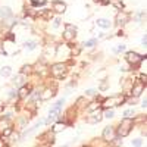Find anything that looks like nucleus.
Wrapping results in <instances>:
<instances>
[{
  "mask_svg": "<svg viewBox=\"0 0 147 147\" xmlns=\"http://www.w3.org/2000/svg\"><path fill=\"white\" fill-rule=\"evenodd\" d=\"M143 90H144L143 82H137V84L131 88V96H132V97H138V96L143 93Z\"/></svg>",
  "mask_w": 147,
  "mask_h": 147,
  "instance_id": "nucleus-9",
  "label": "nucleus"
},
{
  "mask_svg": "<svg viewBox=\"0 0 147 147\" xmlns=\"http://www.w3.org/2000/svg\"><path fill=\"white\" fill-rule=\"evenodd\" d=\"M55 94H56V91H53V90H50V88H46V90L40 94V100L46 102V100H49V99H52Z\"/></svg>",
  "mask_w": 147,
  "mask_h": 147,
  "instance_id": "nucleus-10",
  "label": "nucleus"
},
{
  "mask_svg": "<svg viewBox=\"0 0 147 147\" xmlns=\"http://www.w3.org/2000/svg\"><path fill=\"white\" fill-rule=\"evenodd\" d=\"M141 106H143V107H144V109H146V106H147V100H146V99H144V102H143V103H141Z\"/></svg>",
  "mask_w": 147,
  "mask_h": 147,
  "instance_id": "nucleus-32",
  "label": "nucleus"
},
{
  "mask_svg": "<svg viewBox=\"0 0 147 147\" xmlns=\"http://www.w3.org/2000/svg\"><path fill=\"white\" fill-rule=\"evenodd\" d=\"M57 116H59V115H49V118L44 121V124H50V122H53V121H55Z\"/></svg>",
  "mask_w": 147,
  "mask_h": 147,
  "instance_id": "nucleus-23",
  "label": "nucleus"
},
{
  "mask_svg": "<svg viewBox=\"0 0 147 147\" xmlns=\"http://www.w3.org/2000/svg\"><path fill=\"white\" fill-rule=\"evenodd\" d=\"M66 127H65V124H63V122H57V124H55L53 125V128H52V131L56 134V132H60V131H63Z\"/></svg>",
  "mask_w": 147,
  "mask_h": 147,
  "instance_id": "nucleus-15",
  "label": "nucleus"
},
{
  "mask_svg": "<svg viewBox=\"0 0 147 147\" xmlns=\"http://www.w3.org/2000/svg\"><path fill=\"white\" fill-rule=\"evenodd\" d=\"M30 93H31V91H30V88H27V87H21V90H19L18 96L21 97V99H25V97H27Z\"/></svg>",
  "mask_w": 147,
  "mask_h": 147,
  "instance_id": "nucleus-16",
  "label": "nucleus"
},
{
  "mask_svg": "<svg viewBox=\"0 0 147 147\" xmlns=\"http://www.w3.org/2000/svg\"><path fill=\"white\" fill-rule=\"evenodd\" d=\"M59 24H60L59 19H55V22H53V28H57V27H59Z\"/></svg>",
  "mask_w": 147,
  "mask_h": 147,
  "instance_id": "nucleus-30",
  "label": "nucleus"
},
{
  "mask_svg": "<svg viewBox=\"0 0 147 147\" xmlns=\"http://www.w3.org/2000/svg\"><path fill=\"white\" fill-rule=\"evenodd\" d=\"M127 60L131 63V65H138L141 60H143V56L136 53V52H128L127 53Z\"/></svg>",
  "mask_w": 147,
  "mask_h": 147,
  "instance_id": "nucleus-4",
  "label": "nucleus"
},
{
  "mask_svg": "<svg viewBox=\"0 0 147 147\" xmlns=\"http://www.w3.org/2000/svg\"><path fill=\"white\" fill-rule=\"evenodd\" d=\"M53 9L56 10V12H59V13H62V12H65V9H66V5L63 3V2H53Z\"/></svg>",
  "mask_w": 147,
  "mask_h": 147,
  "instance_id": "nucleus-12",
  "label": "nucleus"
},
{
  "mask_svg": "<svg viewBox=\"0 0 147 147\" xmlns=\"http://www.w3.org/2000/svg\"><path fill=\"white\" fill-rule=\"evenodd\" d=\"M43 147H49V146H43Z\"/></svg>",
  "mask_w": 147,
  "mask_h": 147,
  "instance_id": "nucleus-35",
  "label": "nucleus"
},
{
  "mask_svg": "<svg viewBox=\"0 0 147 147\" xmlns=\"http://www.w3.org/2000/svg\"><path fill=\"white\" fill-rule=\"evenodd\" d=\"M102 2H103V3H107V2H109V0H102Z\"/></svg>",
  "mask_w": 147,
  "mask_h": 147,
  "instance_id": "nucleus-34",
  "label": "nucleus"
},
{
  "mask_svg": "<svg viewBox=\"0 0 147 147\" xmlns=\"http://www.w3.org/2000/svg\"><path fill=\"white\" fill-rule=\"evenodd\" d=\"M132 119H129V118H124L121 121V124H119V128H118V131L115 132L118 137H127L128 134L131 132V129H132Z\"/></svg>",
  "mask_w": 147,
  "mask_h": 147,
  "instance_id": "nucleus-1",
  "label": "nucleus"
},
{
  "mask_svg": "<svg viewBox=\"0 0 147 147\" xmlns=\"http://www.w3.org/2000/svg\"><path fill=\"white\" fill-rule=\"evenodd\" d=\"M97 25H99V27H102V28H109V27H110V22H109L107 19L102 18V19H99V21H97Z\"/></svg>",
  "mask_w": 147,
  "mask_h": 147,
  "instance_id": "nucleus-17",
  "label": "nucleus"
},
{
  "mask_svg": "<svg viewBox=\"0 0 147 147\" xmlns=\"http://www.w3.org/2000/svg\"><path fill=\"white\" fill-rule=\"evenodd\" d=\"M25 72H27V74H30V72H31V66H28V65L24 66V68H22V71H21V74H25Z\"/></svg>",
  "mask_w": 147,
  "mask_h": 147,
  "instance_id": "nucleus-26",
  "label": "nucleus"
},
{
  "mask_svg": "<svg viewBox=\"0 0 147 147\" xmlns=\"http://www.w3.org/2000/svg\"><path fill=\"white\" fill-rule=\"evenodd\" d=\"M0 15H2L3 18H9L10 15H12V10H10V7H3L2 10H0Z\"/></svg>",
  "mask_w": 147,
  "mask_h": 147,
  "instance_id": "nucleus-18",
  "label": "nucleus"
},
{
  "mask_svg": "<svg viewBox=\"0 0 147 147\" xmlns=\"http://www.w3.org/2000/svg\"><path fill=\"white\" fill-rule=\"evenodd\" d=\"M141 144H143V140H141V138H137V140L132 141V146H136V147H140Z\"/></svg>",
  "mask_w": 147,
  "mask_h": 147,
  "instance_id": "nucleus-25",
  "label": "nucleus"
},
{
  "mask_svg": "<svg viewBox=\"0 0 147 147\" xmlns=\"http://www.w3.org/2000/svg\"><path fill=\"white\" fill-rule=\"evenodd\" d=\"M102 115H105L106 118H113V115H115V113H113V110H112V109H106Z\"/></svg>",
  "mask_w": 147,
  "mask_h": 147,
  "instance_id": "nucleus-21",
  "label": "nucleus"
},
{
  "mask_svg": "<svg viewBox=\"0 0 147 147\" xmlns=\"http://www.w3.org/2000/svg\"><path fill=\"white\" fill-rule=\"evenodd\" d=\"M75 31H77V28L72 27L71 24H68V25H66V30H65V34H63V38H65L66 41H71L74 37H75Z\"/></svg>",
  "mask_w": 147,
  "mask_h": 147,
  "instance_id": "nucleus-5",
  "label": "nucleus"
},
{
  "mask_svg": "<svg viewBox=\"0 0 147 147\" xmlns=\"http://www.w3.org/2000/svg\"><path fill=\"white\" fill-rule=\"evenodd\" d=\"M50 71H52V75H55L56 78H62L66 74V66L65 63H56L50 68Z\"/></svg>",
  "mask_w": 147,
  "mask_h": 147,
  "instance_id": "nucleus-3",
  "label": "nucleus"
},
{
  "mask_svg": "<svg viewBox=\"0 0 147 147\" xmlns=\"http://www.w3.org/2000/svg\"><path fill=\"white\" fill-rule=\"evenodd\" d=\"M102 119H103V115L100 112H93L91 115H88L87 122L88 124H97V122H100Z\"/></svg>",
  "mask_w": 147,
  "mask_h": 147,
  "instance_id": "nucleus-8",
  "label": "nucleus"
},
{
  "mask_svg": "<svg viewBox=\"0 0 147 147\" xmlns=\"http://www.w3.org/2000/svg\"><path fill=\"white\" fill-rule=\"evenodd\" d=\"M103 138L107 140V141H112L113 138H116V134H115L113 127H106L103 129Z\"/></svg>",
  "mask_w": 147,
  "mask_h": 147,
  "instance_id": "nucleus-6",
  "label": "nucleus"
},
{
  "mask_svg": "<svg viewBox=\"0 0 147 147\" xmlns=\"http://www.w3.org/2000/svg\"><path fill=\"white\" fill-rule=\"evenodd\" d=\"M124 115H125V118H129V116H132V115H134V110H125Z\"/></svg>",
  "mask_w": 147,
  "mask_h": 147,
  "instance_id": "nucleus-28",
  "label": "nucleus"
},
{
  "mask_svg": "<svg viewBox=\"0 0 147 147\" xmlns=\"http://www.w3.org/2000/svg\"><path fill=\"white\" fill-rule=\"evenodd\" d=\"M7 128H10V121L7 118H0V132H5Z\"/></svg>",
  "mask_w": 147,
  "mask_h": 147,
  "instance_id": "nucleus-11",
  "label": "nucleus"
},
{
  "mask_svg": "<svg viewBox=\"0 0 147 147\" xmlns=\"http://www.w3.org/2000/svg\"><path fill=\"white\" fill-rule=\"evenodd\" d=\"M10 72H12L10 66H5V68H2V71H0V74H2L3 77H9V75H10Z\"/></svg>",
  "mask_w": 147,
  "mask_h": 147,
  "instance_id": "nucleus-20",
  "label": "nucleus"
},
{
  "mask_svg": "<svg viewBox=\"0 0 147 147\" xmlns=\"http://www.w3.org/2000/svg\"><path fill=\"white\" fill-rule=\"evenodd\" d=\"M35 46H37L35 41H27V43H25V47L28 49V50H32V49H35Z\"/></svg>",
  "mask_w": 147,
  "mask_h": 147,
  "instance_id": "nucleus-22",
  "label": "nucleus"
},
{
  "mask_svg": "<svg viewBox=\"0 0 147 147\" xmlns=\"http://www.w3.org/2000/svg\"><path fill=\"white\" fill-rule=\"evenodd\" d=\"M0 147H5V143H3V140H0Z\"/></svg>",
  "mask_w": 147,
  "mask_h": 147,
  "instance_id": "nucleus-33",
  "label": "nucleus"
},
{
  "mask_svg": "<svg viewBox=\"0 0 147 147\" xmlns=\"http://www.w3.org/2000/svg\"><path fill=\"white\" fill-rule=\"evenodd\" d=\"M141 43H143V46H146V43H147V38H146V35L143 37V41H141Z\"/></svg>",
  "mask_w": 147,
  "mask_h": 147,
  "instance_id": "nucleus-31",
  "label": "nucleus"
},
{
  "mask_svg": "<svg viewBox=\"0 0 147 147\" xmlns=\"http://www.w3.org/2000/svg\"><path fill=\"white\" fill-rule=\"evenodd\" d=\"M63 103H65V99H60V100H57V102H56V103L50 107V110H49V115H59V110L62 109Z\"/></svg>",
  "mask_w": 147,
  "mask_h": 147,
  "instance_id": "nucleus-7",
  "label": "nucleus"
},
{
  "mask_svg": "<svg viewBox=\"0 0 147 147\" xmlns=\"http://www.w3.org/2000/svg\"><path fill=\"white\" fill-rule=\"evenodd\" d=\"M96 43H97V40H96V38H93V40H88V41H85V43H84V46H85V47H93V46H94Z\"/></svg>",
  "mask_w": 147,
  "mask_h": 147,
  "instance_id": "nucleus-24",
  "label": "nucleus"
},
{
  "mask_svg": "<svg viewBox=\"0 0 147 147\" xmlns=\"http://www.w3.org/2000/svg\"><path fill=\"white\" fill-rule=\"evenodd\" d=\"M122 50H125V46H124V44H121V46H118V47L115 49L113 52H115V53H118V52H122Z\"/></svg>",
  "mask_w": 147,
  "mask_h": 147,
  "instance_id": "nucleus-27",
  "label": "nucleus"
},
{
  "mask_svg": "<svg viewBox=\"0 0 147 147\" xmlns=\"http://www.w3.org/2000/svg\"><path fill=\"white\" fill-rule=\"evenodd\" d=\"M99 107H100V103L99 102H93L91 105L87 106V110H88V112H91V110H96V109H99Z\"/></svg>",
  "mask_w": 147,
  "mask_h": 147,
  "instance_id": "nucleus-19",
  "label": "nucleus"
},
{
  "mask_svg": "<svg viewBox=\"0 0 147 147\" xmlns=\"http://www.w3.org/2000/svg\"><path fill=\"white\" fill-rule=\"evenodd\" d=\"M97 93V90H94V88H90V90H87V96H94Z\"/></svg>",
  "mask_w": 147,
  "mask_h": 147,
  "instance_id": "nucleus-29",
  "label": "nucleus"
},
{
  "mask_svg": "<svg viewBox=\"0 0 147 147\" xmlns=\"http://www.w3.org/2000/svg\"><path fill=\"white\" fill-rule=\"evenodd\" d=\"M27 82V78L24 74H19V75L15 78V85H18V87H24V84Z\"/></svg>",
  "mask_w": 147,
  "mask_h": 147,
  "instance_id": "nucleus-13",
  "label": "nucleus"
},
{
  "mask_svg": "<svg viewBox=\"0 0 147 147\" xmlns=\"http://www.w3.org/2000/svg\"><path fill=\"white\" fill-rule=\"evenodd\" d=\"M127 19H128V15L122 12V13H119L116 16V24H118V25H124V24L127 22Z\"/></svg>",
  "mask_w": 147,
  "mask_h": 147,
  "instance_id": "nucleus-14",
  "label": "nucleus"
},
{
  "mask_svg": "<svg viewBox=\"0 0 147 147\" xmlns=\"http://www.w3.org/2000/svg\"><path fill=\"white\" fill-rule=\"evenodd\" d=\"M125 103V97L124 96H112V97H107V99L103 100V103H100L105 109H109V107H115V106H119V105H124Z\"/></svg>",
  "mask_w": 147,
  "mask_h": 147,
  "instance_id": "nucleus-2",
  "label": "nucleus"
}]
</instances>
